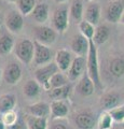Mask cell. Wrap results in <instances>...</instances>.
Instances as JSON below:
<instances>
[{
	"label": "cell",
	"instance_id": "6da1fadb",
	"mask_svg": "<svg viewBox=\"0 0 124 129\" xmlns=\"http://www.w3.org/2000/svg\"><path fill=\"white\" fill-rule=\"evenodd\" d=\"M86 72L90 78L94 82L96 89H102V80L99 73V62L97 55V45L94 43L93 40H90V50L86 56Z\"/></svg>",
	"mask_w": 124,
	"mask_h": 129
},
{
	"label": "cell",
	"instance_id": "7a4b0ae2",
	"mask_svg": "<svg viewBox=\"0 0 124 129\" xmlns=\"http://www.w3.org/2000/svg\"><path fill=\"white\" fill-rule=\"evenodd\" d=\"M61 70L58 69L57 64L55 62H50L45 66L38 67L35 71V80L41 85L45 90H51L50 80L52 79L55 73H57Z\"/></svg>",
	"mask_w": 124,
	"mask_h": 129
},
{
	"label": "cell",
	"instance_id": "3957f363",
	"mask_svg": "<svg viewBox=\"0 0 124 129\" xmlns=\"http://www.w3.org/2000/svg\"><path fill=\"white\" fill-rule=\"evenodd\" d=\"M15 53L17 58L23 63L29 64L34 61L35 55V43L29 39H24L19 41L15 46Z\"/></svg>",
	"mask_w": 124,
	"mask_h": 129
},
{
	"label": "cell",
	"instance_id": "277c9868",
	"mask_svg": "<svg viewBox=\"0 0 124 129\" xmlns=\"http://www.w3.org/2000/svg\"><path fill=\"white\" fill-rule=\"evenodd\" d=\"M35 43V55H34V63L38 67L45 66V64L52 62L53 59V52L52 50L43 44L39 43L37 41H34Z\"/></svg>",
	"mask_w": 124,
	"mask_h": 129
},
{
	"label": "cell",
	"instance_id": "5b68a950",
	"mask_svg": "<svg viewBox=\"0 0 124 129\" xmlns=\"http://www.w3.org/2000/svg\"><path fill=\"white\" fill-rule=\"evenodd\" d=\"M23 14L18 10H12L5 18V26L11 34H19L24 27Z\"/></svg>",
	"mask_w": 124,
	"mask_h": 129
},
{
	"label": "cell",
	"instance_id": "8992f818",
	"mask_svg": "<svg viewBox=\"0 0 124 129\" xmlns=\"http://www.w3.org/2000/svg\"><path fill=\"white\" fill-rule=\"evenodd\" d=\"M34 35L36 40L43 45L49 46L53 44L56 40V30L47 26H36L34 28Z\"/></svg>",
	"mask_w": 124,
	"mask_h": 129
},
{
	"label": "cell",
	"instance_id": "52a82bcc",
	"mask_svg": "<svg viewBox=\"0 0 124 129\" xmlns=\"http://www.w3.org/2000/svg\"><path fill=\"white\" fill-rule=\"evenodd\" d=\"M124 13V0H113L108 3L105 9V17L110 23H120Z\"/></svg>",
	"mask_w": 124,
	"mask_h": 129
},
{
	"label": "cell",
	"instance_id": "ba28073f",
	"mask_svg": "<svg viewBox=\"0 0 124 129\" xmlns=\"http://www.w3.org/2000/svg\"><path fill=\"white\" fill-rule=\"evenodd\" d=\"M52 24L54 29L58 32H65L69 26V16L68 9L65 7L57 8L52 16Z\"/></svg>",
	"mask_w": 124,
	"mask_h": 129
},
{
	"label": "cell",
	"instance_id": "9c48e42d",
	"mask_svg": "<svg viewBox=\"0 0 124 129\" xmlns=\"http://www.w3.org/2000/svg\"><path fill=\"white\" fill-rule=\"evenodd\" d=\"M70 47L77 56L86 57L87 54H89V50H90V40L86 39L81 34L76 35L73 36V38L70 42Z\"/></svg>",
	"mask_w": 124,
	"mask_h": 129
},
{
	"label": "cell",
	"instance_id": "30bf717a",
	"mask_svg": "<svg viewBox=\"0 0 124 129\" xmlns=\"http://www.w3.org/2000/svg\"><path fill=\"white\" fill-rule=\"evenodd\" d=\"M2 78L9 85H16L22 79V68L17 62H10L2 72Z\"/></svg>",
	"mask_w": 124,
	"mask_h": 129
},
{
	"label": "cell",
	"instance_id": "8fae6325",
	"mask_svg": "<svg viewBox=\"0 0 124 129\" xmlns=\"http://www.w3.org/2000/svg\"><path fill=\"white\" fill-rule=\"evenodd\" d=\"M85 68H86V57L77 56L76 58H73V61L71 63L69 70L67 71L68 72L67 75L69 81L73 82V81L79 80L86 71Z\"/></svg>",
	"mask_w": 124,
	"mask_h": 129
},
{
	"label": "cell",
	"instance_id": "7c38bea8",
	"mask_svg": "<svg viewBox=\"0 0 124 129\" xmlns=\"http://www.w3.org/2000/svg\"><path fill=\"white\" fill-rule=\"evenodd\" d=\"M75 124L79 129H93L97 126V119L91 111H81L76 115Z\"/></svg>",
	"mask_w": 124,
	"mask_h": 129
},
{
	"label": "cell",
	"instance_id": "4fadbf2b",
	"mask_svg": "<svg viewBox=\"0 0 124 129\" xmlns=\"http://www.w3.org/2000/svg\"><path fill=\"white\" fill-rule=\"evenodd\" d=\"M96 89V86L94 82L90 78V75L87 74V72L85 71L81 78L79 79L78 84L76 86V90L79 95H81L83 97H89L94 94V91Z\"/></svg>",
	"mask_w": 124,
	"mask_h": 129
},
{
	"label": "cell",
	"instance_id": "5bb4252c",
	"mask_svg": "<svg viewBox=\"0 0 124 129\" xmlns=\"http://www.w3.org/2000/svg\"><path fill=\"white\" fill-rule=\"evenodd\" d=\"M14 48V39L11 32L1 26L0 28V56L10 54Z\"/></svg>",
	"mask_w": 124,
	"mask_h": 129
},
{
	"label": "cell",
	"instance_id": "9a60e30c",
	"mask_svg": "<svg viewBox=\"0 0 124 129\" xmlns=\"http://www.w3.org/2000/svg\"><path fill=\"white\" fill-rule=\"evenodd\" d=\"M121 101V96L117 91H109L106 92L101 97L99 104L104 109V111H110L112 109L120 106Z\"/></svg>",
	"mask_w": 124,
	"mask_h": 129
},
{
	"label": "cell",
	"instance_id": "2e32d148",
	"mask_svg": "<svg viewBox=\"0 0 124 129\" xmlns=\"http://www.w3.org/2000/svg\"><path fill=\"white\" fill-rule=\"evenodd\" d=\"M101 15H102V10L101 6L97 2H90L87 7L85 8L84 11V21L89 22L92 25H98L99 21H101Z\"/></svg>",
	"mask_w": 124,
	"mask_h": 129
},
{
	"label": "cell",
	"instance_id": "e0dca14e",
	"mask_svg": "<svg viewBox=\"0 0 124 129\" xmlns=\"http://www.w3.org/2000/svg\"><path fill=\"white\" fill-rule=\"evenodd\" d=\"M73 61L72 55L67 50H59L55 54V63L62 72H67L69 70L71 63Z\"/></svg>",
	"mask_w": 124,
	"mask_h": 129
},
{
	"label": "cell",
	"instance_id": "ac0fdd59",
	"mask_svg": "<svg viewBox=\"0 0 124 129\" xmlns=\"http://www.w3.org/2000/svg\"><path fill=\"white\" fill-rule=\"evenodd\" d=\"M27 112H28L29 115L47 118L49 115L51 114V107L49 103H46L44 101H39L27 107Z\"/></svg>",
	"mask_w": 124,
	"mask_h": 129
},
{
	"label": "cell",
	"instance_id": "d6986e66",
	"mask_svg": "<svg viewBox=\"0 0 124 129\" xmlns=\"http://www.w3.org/2000/svg\"><path fill=\"white\" fill-rule=\"evenodd\" d=\"M51 107V116L54 119L56 118H64L69 113L68 104L65 100H53L50 104Z\"/></svg>",
	"mask_w": 124,
	"mask_h": 129
},
{
	"label": "cell",
	"instance_id": "ffe728a7",
	"mask_svg": "<svg viewBox=\"0 0 124 129\" xmlns=\"http://www.w3.org/2000/svg\"><path fill=\"white\" fill-rule=\"evenodd\" d=\"M30 15H31V17H33V19H35L37 23H39V24L45 23L47 19H49V16H50L49 6H47L45 2L38 3L34 9V11L31 12Z\"/></svg>",
	"mask_w": 124,
	"mask_h": 129
},
{
	"label": "cell",
	"instance_id": "44dd1931",
	"mask_svg": "<svg viewBox=\"0 0 124 129\" xmlns=\"http://www.w3.org/2000/svg\"><path fill=\"white\" fill-rule=\"evenodd\" d=\"M41 91V85L36 80H28L23 87V92L25 97L29 99L37 98Z\"/></svg>",
	"mask_w": 124,
	"mask_h": 129
},
{
	"label": "cell",
	"instance_id": "7402d4cb",
	"mask_svg": "<svg viewBox=\"0 0 124 129\" xmlns=\"http://www.w3.org/2000/svg\"><path fill=\"white\" fill-rule=\"evenodd\" d=\"M110 37V30L106 25H98L95 28V34L93 41L96 45H102L106 43Z\"/></svg>",
	"mask_w": 124,
	"mask_h": 129
},
{
	"label": "cell",
	"instance_id": "603a6c76",
	"mask_svg": "<svg viewBox=\"0 0 124 129\" xmlns=\"http://www.w3.org/2000/svg\"><path fill=\"white\" fill-rule=\"evenodd\" d=\"M16 104V97L12 94H6L0 96V113H7L14 110Z\"/></svg>",
	"mask_w": 124,
	"mask_h": 129
},
{
	"label": "cell",
	"instance_id": "cb8c5ba5",
	"mask_svg": "<svg viewBox=\"0 0 124 129\" xmlns=\"http://www.w3.org/2000/svg\"><path fill=\"white\" fill-rule=\"evenodd\" d=\"M110 74L115 79H120L124 76V58L115 57L110 61L109 64Z\"/></svg>",
	"mask_w": 124,
	"mask_h": 129
},
{
	"label": "cell",
	"instance_id": "d4e9b609",
	"mask_svg": "<svg viewBox=\"0 0 124 129\" xmlns=\"http://www.w3.org/2000/svg\"><path fill=\"white\" fill-rule=\"evenodd\" d=\"M25 119L28 129H47V118L45 117H37L28 114Z\"/></svg>",
	"mask_w": 124,
	"mask_h": 129
},
{
	"label": "cell",
	"instance_id": "484cf974",
	"mask_svg": "<svg viewBox=\"0 0 124 129\" xmlns=\"http://www.w3.org/2000/svg\"><path fill=\"white\" fill-rule=\"evenodd\" d=\"M71 92V86L68 84L66 86H62L58 88H53L49 90V95L53 100H65L69 97Z\"/></svg>",
	"mask_w": 124,
	"mask_h": 129
},
{
	"label": "cell",
	"instance_id": "4316f807",
	"mask_svg": "<svg viewBox=\"0 0 124 129\" xmlns=\"http://www.w3.org/2000/svg\"><path fill=\"white\" fill-rule=\"evenodd\" d=\"M113 118L109 111H103L97 118V128L98 129H112L113 128Z\"/></svg>",
	"mask_w": 124,
	"mask_h": 129
},
{
	"label": "cell",
	"instance_id": "83f0119b",
	"mask_svg": "<svg viewBox=\"0 0 124 129\" xmlns=\"http://www.w3.org/2000/svg\"><path fill=\"white\" fill-rule=\"evenodd\" d=\"M69 13L75 21H77L79 23L81 22L82 17L84 16V9H83V3L81 0H73L72 5L70 7Z\"/></svg>",
	"mask_w": 124,
	"mask_h": 129
},
{
	"label": "cell",
	"instance_id": "f1b7e54d",
	"mask_svg": "<svg viewBox=\"0 0 124 129\" xmlns=\"http://www.w3.org/2000/svg\"><path fill=\"white\" fill-rule=\"evenodd\" d=\"M69 84V79H68V75H65L62 71L55 73L52 79L50 80V86H51V89L53 88H58V87H62V86H66Z\"/></svg>",
	"mask_w": 124,
	"mask_h": 129
},
{
	"label": "cell",
	"instance_id": "f546056e",
	"mask_svg": "<svg viewBox=\"0 0 124 129\" xmlns=\"http://www.w3.org/2000/svg\"><path fill=\"white\" fill-rule=\"evenodd\" d=\"M17 9L23 15H29L37 6L36 0H17Z\"/></svg>",
	"mask_w": 124,
	"mask_h": 129
},
{
	"label": "cell",
	"instance_id": "4dcf8cb0",
	"mask_svg": "<svg viewBox=\"0 0 124 129\" xmlns=\"http://www.w3.org/2000/svg\"><path fill=\"white\" fill-rule=\"evenodd\" d=\"M79 30L80 34L83 35L86 39L93 40L94 34H95V27L86 21H81L79 23Z\"/></svg>",
	"mask_w": 124,
	"mask_h": 129
},
{
	"label": "cell",
	"instance_id": "1f68e13d",
	"mask_svg": "<svg viewBox=\"0 0 124 129\" xmlns=\"http://www.w3.org/2000/svg\"><path fill=\"white\" fill-rule=\"evenodd\" d=\"M18 118H19V116L14 110L9 111L7 113H3L2 116H1L2 123L5 124L6 127H8V128H11L12 126H14V125L16 124V122L18 120Z\"/></svg>",
	"mask_w": 124,
	"mask_h": 129
},
{
	"label": "cell",
	"instance_id": "d6a6232c",
	"mask_svg": "<svg viewBox=\"0 0 124 129\" xmlns=\"http://www.w3.org/2000/svg\"><path fill=\"white\" fill-rule=\"evenodd\" d=\"M109 113L112 116V118L114 122L117 123H122L124 122V104L123 106H119L117 108L112 109V110H110Z\"/></svg>",
	"mask_w": 124,
	"mask_h": 129
},
{
	"label": "cell",
	"instance_id": "836d02e7",
	"mask_svg": "<svg viewBox=\"0 0 124 129\" xmlns=\"http://www.w3.org/2000/svg\"><path fill=\"white\" fill-rule=\"evenodd\" d=\"M9 129H28V126H27L26 119L19 116V118L16 122V124H15L14 126H12L11 128H9Z\"/></svg>",
	"mask_w": 124,
	"mask_h": 129
},
{
	"label": "cell",
	"instance_id": "e575fe53",
	"mask_svg": "<svg viewBox=\"0 0 124 129\" xmlns=\"http://www.w3.org/2000/svg\"><path fill=\"white\" fill-rule=\"evenodd\" d=\"M50 129H68V128H67V126L65 124L58 122V123H54Z\"/></svg>",
	"mask_w": 124,
	"mask_h": 129
},
{
	"label": "cell",
	"instance_id": "d590c367",
	"mask_svg": "<svg viewBox=\"0 0 124 129\" xmlns=\"http://www.w3.org/2000/svg\"><path fill=\"white\" fill-rule=\"evenodd\" d=\"M0 129H7L6 125L2 123V120H1V119H0Z\"/></svg>",
	"mask_w": 124,
	"mask_h": 129
},
{
	"label": "cell",
	"instance_id": "8d00e7d4",
	"mask_svg": "<svg viewBox=\"0 0 124 129\" xmlns=\"http://www.w3.org/2000/svg\"><path fill=\"white\" fill-rule=\"evenodd\" d=\"M57 3H64V2H66V1H68V0H55Z\"/></svg>",
	"mask_w": 124,
	"mask_h": 129
},
{
	"label": "cell",
	"instance_id": "74e56055",
	"mask_svg": "<svg viewBox=\"0 0 124 129\" xmlns=\"http://www.w3.org/2000/svg\"><path fill=\"white\" fill-rule=\"evenodd\" d=\"M120 23H121V24H123V25H124V13H123V15H122L121 19H120Z\"/></svg>",
	"mask_w": 124,
	"mask_h": 129
},
{
	"label": "cell",
	"instance_id": "f35d334b",
	"mask_svg": "<svg viewBox=\"0 0 124 129\" xmlns=\"http://www.w3.org/2000/svg\"><path fill=\"white\" fill-rule=\"evenodd\" d=\"M6 1H9V2H17V0H6Z\"/></svg>",
	"mask_w": 124,
	"mask_h": 129
},
{
	"label": "cell",
	"instance_id": "ab89813d",
	"mask_svg": "<svg viewBox=\"0 0 124 129\" xmlns=\"http://www.w3.org/2000/svg\"><path fill=\"white\" fill-rule=\"evenodd\" d=\"M1 76H2V71H1V69H0V79H1Z\"/></svg>",
	"mask_w": 124,
	"mask_h": 129
},
{
	"label": "cell",
	"instance_id": "60d3db41",
	"mask_svg": "<svg viewBox=\"0 0 124 129\" xmlns=\"http://www.w3.org/2000/svg\"><path fill=\"white\" fill-rule=\"evenodd\" d=\"M112 129H123V128H120V127H117V128H112Z\"/></svg>",
	"mask_w": 124,
	"mask_h": 129
},
{
	"label": "cell",
	"instance_id": "b9f144b4",
	"mask_svg": "<svg viewBox=\"0 0 124 129\" xmlns=\"http://www.w3.org/2000/svg\"><path fill=\"white\" fill-rule=\"evenodd\" d=\"M86 1H90V2H91V1H92V0H86Z\"/></svg>",
	"mask_w": 124,
	"mask_h": 129
},
{
	"label": "cell",
	"instance_id": "7bdbcfd3",
	"mask_svg": "<svg viewBox=\"0 0 124 129\" xmlns=\"http://www.w3.org/2000/svg\"><path fill=\"white\" fill-rule=\"evenodd\" d=\"M0 28H1V23H0Z\"/></svg>",
	"mask_w": 124,
	"mask_h": 129
}]
</instances>
